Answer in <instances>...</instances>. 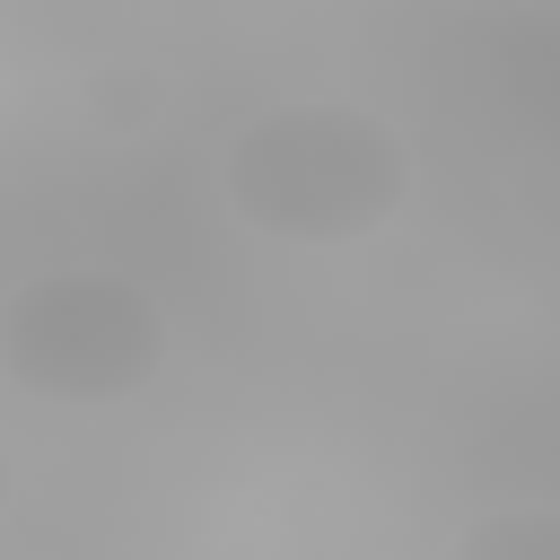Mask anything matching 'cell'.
I'll return each instance as SVG.
<instances>
[{"label":"cell","instance_id":"obj_1","mask_svg":"<svg viewBox=\"0 0 560 560\" xmlns=\"http://www.w3.org/2000/svg\"><path fill=\"white\" fill-rule=\"evenodd\" d=\"M228 201L245 228L289 236V245H359L376 236L402 192H411V149L385 114L341 105V96H306V105H271L228 140L219 166Z\"/></svg>","mask_w":560,"mask_h":560},{"label":"cell","instance_id":"obj_2","mask_svg":"<svg viewBox=\"0 0 560 560\" xmlns=\"http://www.w3.org/2000/svg\"><path fill=\"white\" fill-rule=\"evenodd\" d=\"M158 359L166 324L122 271H44L0 306V368L44 402H122Z\"/></svg>","mask_w":560,"mask_h":560},{"label":"cell","instance_id":"obj_3","mask_svg":"<svg viewBox=\"0 0 560 560\" xmlns=\"http://www.w3.org/2000/svg\"><path fill=\"white\" fill-rule=\"evenodd\" d=\"M446 560H560V508H490L455 534Z\"/></svg>","mask_w":560,"mask_h":560},{"label":"cell","instance_id":"obj_4","mask_svg":"<svg viewBox=\"0 0 560 560\" xmlns=\"http://www.w3.org/2000/svg\"><path fill=\"white\" fill-rule=\"evenodd\" d=\"M0 499H9V455H0Z\"/></svg>","mask_w":560,"mask_h":560}]
</instances>
